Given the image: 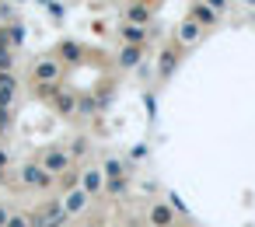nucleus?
<instances>
[{
    "label": "nucleus",
    "instance_id": "1",
    "mask_svg": "<svg viewBox=\"0 0 255 227\" xmlns=\"http://www.w3.org/2000/svg\"><path fill=\"white\" fill-rule=\"evenodd\" d=\"M32 84H63V63L49 53V56H35L28 67Z\"/></svg>",
    "mask_w": 255,
    "mask_h": 227
},
{
    "label": "nucleus",
    "instance_id": "2",
    "mask_svg": "<svg viewBox=\"0 0 255 227\" xmlns=\"http://www.w3.org/2000/svg\"><path fill=\"white\" fill-rule=\"evenodd\" d=\"M35 161H39V164H42V171H49L53 178H63V175L74 168V161H70L67 147H60V143H53V147H42Z\"/></svg>",
    "mask_w": 255,
    "mask_h": 227
},
{
    "label": "nucleus",
    "instance_id": "3",
    "mask_svg": "<svg viewBox=\"0 0 255 227\" xmlns=\"http://www.w3.org/2000/svg\"><path fill=\"white\" fill-rule=\"evenodd\" d=\"M18 182H21L25 189H35V192H46V189L56 185V178H53L49 171H42L39 161H25V164L18 168Z\"/></svg>",
    "mask_w": 255,
    "mask_h": 227
},
{
    "label": "nucleus",
    "instance_id": "4",
    "mask_svg": "<svg viewBox=\"0 0 255 227\" xmlns=\"http://www.w3.org/2000/svg\"><path fill=\"white\" fill-rule=\"evenodd\" d=\"M53 56H56L63 67H81V63H88V46L77 42V39H60L56 49H53Z\"/></svg>",
    "mask_w": 255,
    "mask_h": 227
},
{
    "label": "nucleus",
    "instance_id": "5",
    "mask_svg": "<svg viewBox=\"0 0 255 227\" xmlns=\"http://www.w3.org/2000/svg\"><path fill=\"white\" fill-rule=\"evenodd\" d=\"M116 35H119V46H143V49H147V42H150V35H154V32H150V28H140V25H126V21H123V25L116 28Z\"/></svg>",
    "mask_w": 255,
    "mask_h": 227
},
{
    "label": "nucleus",
    "instance_id": "6",
    "mask_svg": "<svg viewBox=\"0 0 255 227\" xmlns=\"http://www.w3.org/2000/svg\"><path fill=\"white\" fill-rule=\"evenodd\" d=\"M49 109L56 112V115H63V119H74L77 115V91H70L67 84L56 91V98L49 102Z\"/></svg>",
    "mask_w": 255,
    "mask_h": 227
},
{
    "label": "nucleus",
    "instance_id": "7",
    "mask_svg": "<svg viewBox=\"0 0 255 227\" xmlns=\"http://www.w3.org/2000/svg\"><path fill=\"white\" fill-rule=\"evenodd\" d=\"M150 18H154V7L150 4H143V0H129L126 4V25H140V28H147L150 25Z\"/></svg>",
    "mask_w": 255,
    "mask_h": 227
},
{
    "label": "nucleus",
    "instance_id": "8",
    "mask_svg": "<svg viewBox=\"0 0 255 227\" xmlns=\"http://www.w3.org/2000/svg\"><path fill=\"white\" fill-rule=\"evenodd\" d=\"M77 189H84L88 196L105 192V175H102V168H84V171L77 175Z\"/></svg>",
    "mask_w": 255,
    "mask_h": 227
},
{
    "label": "nucleus",
    "instance_id": "9",
    "mask_svg": "<svg viewBox=\"0 0 255 227\" xmlns=\"http://www.w3.org/2000/svg\"><path fill=\"white\" fill-rule=\"evenodd\" d=\"M88 203H91V196H88L84 189H70V192H63V199H60V206H63V213H67V217L84 213V210H88Z\"/></svg>",
    "mask_w": 255,
    "mask_h": 227
},
{
    "label": "nucleus",
    "instance_id": "10",
    "mask_svg": "<svg viewBox=\"0 0 255 227\" xmlns=\"http://www.w3.org/2000/svg\"><path fill=\"white\" fill-rule=\"evenodd\" d=\"M18 91H21L18 74H0V109H14Z\"/></svg>",
    "mask_w": 255,
    "mask_h": 227
},
{
    "label": "nucleus",
    "instance_id": "11",
    "mask_svg": "<svg viewBox=\"0 0 255 227\" xmlns=\"http://www.w3.org/2000/svg\"><path fill=\"white\" fill-rule=\"evenodd\" d=\"M143 56H147V49H143V46H119L116 63H119V70H136V67L143 63Z\"/></svg>",
    "mask_w": 255,
    "mask_h": 227
},
{
    "label": "nucleus",
    "instance_id": "12",
    "mask_svg": "<svg viewBox=\"0 0 255 227\" xmlns=\"http://www.w3.org/2000/svg\"><path fill=\"white\" fill-rule=\"evenodd\" d=\"M185 18H192L199 28H213V25L220 21V14H217L213 7H206L203 0H192V7H189V14H185Z\"/></svg>",
    "mask_w": 255,
    "mask_h": 227
},
{
    "label": "nucleus",
    "instance_id": "13",
    "mask_svg": "<svg viewBox=\"0 0 255 227\" xmlns=\"http://www.w3.org/2000/svg\"><path fill=\"white\" fill-rule=\"evenodd\" d=\"M175 70H178V49H175V46H164L161 56H157V77H161V81H171Z\"/></svg>",
    "mask_w": 255,
    "mask_h": 227
},
{
    "label": "nucleus",
    "instance_id": "14",
    "mask_svg": "<svg viewBox=\"0 0 255 227\" xmlns=\"http://www.w3.org/2000/svg\"><path fill=\"white\" fill-rule=\"evenodd\" d=\"M0 35H4V42L18 53L21 46H25V39H28V28L21 25V21H11V25H4V28H0Z\"/></svg>",
    "mask_w": 255,
    "mask_h": 227
},
{
    "label": "nucleus",
    "instance_id": "15",
    "mask_svg": "<svg viewBox=\"0 0 255 227\" xmlns=\"http://www.w3.org/2000/svg\"><path fill=\"white\" fill-rule=\"evenodd\" d=\"M175 39H178V46H196V42L203 39V28H199L192 18H185V21L178 25V35H175Z\"/></svg>",
    "mask_w": 255,
    "mask_h": 227
},
{
    "label": "nucleus",
    "instance_id": "16",
    "mask_svg": "<svg viewBox=\"0 0 255 227\" xmlns=\"http://www.w3.org/2000/svg\"><path fill=\"white\" fill-rule=\"evenodd\" d=\"M147 217H150V227H171L175 224V210L168 203H154Z\"/></svg>",
    "mask_w": 255,
    "mask_h": 227
},
{
    "label": "nucleus",
    "instance_id": "17",
    "mask_svg": "<svg viewBox=\"0 0 255 227\" xmlns=\"http://www.w3.org/2000/svg\"><path fill=\"white\" fill-rule=\"evenodd\" d=\"M102 109H98V102H95V95L91 91H84V95H77V115L81 119H91V115H98ZM74 115V119H77Z\"/></svg>",
    "mask_w": 255,
    "mask_h": 227
},
{
    "label": "nucleus",
    "instance_id": "18",
    "mask_svg": "<svg viewBox=\"0 0 255 227\" xmlns=\"http://www.w3.org/2000/svg\"><path fill=\"white\" fill-rule=\"evenodd\" d=\"M14 56H18V53L4 42V35H0V74H14V67H18Z\"/></svg>",
    "mask_w": 255,
    "mask_h": 227
},
{
    "label": "nucleus",
    "instance_id": "19",
    "mask_svg": "<svg viewBox=\"0 0 255 227\" xmlns=\"http://www.w3.org/2000/svg\"><path fill=\"white\" fill-rule=\"evenodd\" d=\"M35 4H39L53 21H60V25H63V18H67V4H60V0H35Z\"/></svg>",
    "mask_w": 255,
    "mask_h": 227
},
{
    "label": "nucleus",
    "instance_id": "20",
    "mask_svg": "<svg viewBox=\"0 0 255 227\" xmlns=\"http://www.w3.org/2000/svg\"><path fill=\"white\" fill-rule=\"evenodd\" d=\"M88 150H91V136H84V133H81V136H74V140H70V147H67V154H70V161H77V157H84Z\"/></svg>",
    "mask_w": 255,
    "mask_h": 227
},
{
    "label": "nucleus",
    "instance_id": "21",
    "mask_svg": "<svg viewBox=\"0 0 255 227\" xmlns=\"http://www.w3.org/2000/svg\"><path fill=\"white\" fill-rule=\"evenodd\" d=\"M102 175H105V178H126L129 171H126V164H123L119 157H105V164H102Z\"/></svg>",
    "mask_w": 255,
    "mask_h": 227
},
{
    "label": "nucleus",
    "instance_id": "22",
    "mask_svg": "<svg viewBox=\"0 0 255 227\" xmlns=\"http://www.w3.org/2000/svg\"><path fill=\"white\" fill-rule=\"evenodd\" d=\"M7 182H11V150L0 140V185H7Z\"/></svg>",
    "mask_w": 255,
    "mask_h": 227
},
{
    "label": "nucleus",
    "instance_id": "23",
    "mask_svg": "<svg viewBox=\"0 0 255 227\" xmlns=\"http://www.w3.org/2000/svg\"><path fill=\"white\" fill-rule=\"evenodd\" d=\"M60 88H63V84H32V95H35L39 102H46V105H49V102L56 98V91H60Z\"/></svg>",
    "mask_w": 255,
    "mask_h": 227
},
{
    "label": "nucleus",
    "instance_id": "24",
    "mask_svg": "<svg viewBox=\"0 0 255 227\" xmlns=\"http://www.w3.org/2000/svg\"><path fill=\"white\" fill-rule=\"evenodd\" d=\"M11 21H18V7L11 4V0H0V28L11 25Z\"/></svg>",
    "mask_w": 255,
    "mask_h": 227
},
{
    "label": "nucleus",
    "instance_id": "25",
    "mask_svg": "<svg viewBox=\"0 0 255 227\" xmlns=\"http://www.w3.org/2000/svg\"><path fill=\"white\" fill-rule=\"evenodd\" d=\"M14 129V109H0V140Z\"/></svg>",
    "mask_w": 255,
    "mask_h": 227
},
{
    "label": "nucleus",
    "instance_id": "26",
    "mask_svg": "<svg viewBox=\"0 0 255 227\" xmlns=\"http://www.w3.org/2000/svg\"><path fill=\"white\" fill-rule=\"evenodd\" d=\"M143 109H147L150 119H157V98H154V91H143Z\"/></svg>",
    "mask_w": 255,
    "mask_h": 227
},
{
    "label": "nucleus",
    "instance_id": "27",
    "mask_svg": "<svg viewBox=\"0 0 255 227\" xmlns=\"http://www.w3.org/2000/svg\"><path fill=\"white\" fill-rule=\"evenodd\" d=\"M95 102H98V109H105V105L112 102V88H98V91H95Z\"/></svg>",
    "mask_w": 255,
    "mask_h": 227
},
{
    "label": "nucleus",
    "instance_id": "28",
    "mask_svg": "<svg viewBox=\"0 0 255 227\" xmlns=\"http://www.w3.org/2000/svg\"><path fill=\"white\" fill-rule=\"evenodd\" d=\"M7 227H32V220H28V213H11Z\"/></svg>",
    "mask_w": 255,
    "mask_h": 227
},
{
    "label": "nucleus",
    "instance_id": "29",
    "mask_svg": "<svg viewBox=\"0 0 255 227\" xmlns=\"http://www.w3.org/2000/svg\"><path fill=\"white\" fill-rule=\"evenodd\" d=\"M91 35H98V39H105V35H109V25H105L102 18H95V21H91Z\"/></svg>",
    "mask_w": 255,
    "mask_h": 227
},
{
    "label": "nucleus",
    "instance_id": "30",
    "mask_svg": "<svg viewBox=\"0 0 255 227\" xmlns=\"http://www.w3.org/2000/svg\"><path fill=\"white\" fill-rule=\"evenodd\" d=\"M203 4H206V7H213L217 14H224V11L231 7V0H203Z\"/></svg>",
    "mask_w": 255,
    "mask_h": 227
},
{
    "label": "nucleus",
    "instance_id": "31",
    "mask_svg": "<svg viewBox=\"0 0 255 227\" xmlns=\"http://www.w3.org/2000/svg\"><path fill=\"white\" fill-rule=\"evenodd\" d=\"M7 220H11V210H7L4 203H0V227H7Z\"/></svg>",
    "mask_w": 255,
    "mask_h": 227
},
{
    "label": "nucleus",
    "instance_id": "32",
    "mask_svg": "<svg viewBox=\"0 0 255 227\" xmlns=\"http://www.w3.org/2000/svg\"><path fill=\"white\" fill-rule=\"evenodd\" d=\"M129 154H133V157H136V161H140V157H147V147H143V143H136V147H133V150H129Z\"/></svg>",
    "mask_w": 255,
    "mask_h": 227
},
{
    "label": "nucleus",
    "instance_id": "33",
    "mask_svg": "<svg viewBox=\"0 0 255 227\" xmlns=\"http://www.w3.org/2000/svg\"><path fill=\"white\" fill-rule=\"evenodd\" d=\"M11 4H28V0H11Z\"/></svg>",
    "mask_w": 255,
    "mask_h": 227
},
{
    "label": "nucleus",
    "instance_id": "34",
    "mask_svg": "<svg viewBox=\"0 0 255 227\" xmlns=\"http://www.w3.org/2000/svg\"><path fill=\"white\" fill-rule=\"evenodd\" d=\"M84 227H102V224H84Z\"/></svg>",
    "mask_w": 255,
    "mask_h": 227
},
{
    "label": "nucleus",
    "instance_id": "35",
    "mask_svg": "<svg viewBox=\"0 0 255 227\" xmlns=\"http://www.w3.org/2000/svg\"><path fill=\"white\" fill-rule=\"evenodd\" d=\"M143 4H157V0H143Z\"/></svg>",
    "mask_w": 255,
    "mask_h": 227
},
{
    "label": "nucleus",
    "instance_id": "36",
    "mask_svg": "<svg viewBox=\"0 0 255 227\" xmlns=\"http://www.w3.org/2000/svg\"><path fill=\"white\" fill-rule=\"evenodd\" d=\"M248 4H255V0H248Z\"/></svg>",
    "mask_w": 255,
    "mask_h": 227
}]
</instances>
